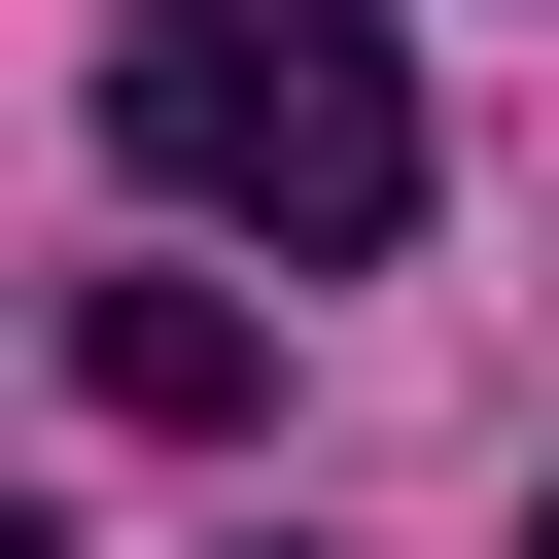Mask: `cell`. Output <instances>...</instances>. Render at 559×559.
<instances>
[{
  "label": "cell",
  "instance_id": "cell-3",
  "mask_svg": "<svg viewBox=\"0 0 559 559\" xmlns=\"http://www.w3.org/2000/svg\"><path fill=\"white\" fill-rule=\"evenodd\" d=\"M524 559H559V489H524Z\"/></svg>",
  "mask_w": 559,
  "mask_h": 559
},
{
  "label": "cell",
  "instance_id": "cell-1",
  "mask_svg": "<svg viewBox=\"0 0 559 559\" xmlns=\"http://www.w3.org/2000/svg\"><path fill=\"white\" fill-rule=\"evenodd\" d=\"M105 140H140L210 245H280V280L419 245V70H384L349 0H140V35H105Z\"/></svg>",
  "mask_w": 559,
  "mask_h": 559
},
{
  "label": "cell",
  "instance_id": "cell-2",
  "mask_svg": "<svg viewBox=\"0 0 559 559\" xmlns=\"http://www.w3.org/2000/svg\"><path fill=\"white\" fill-rule=\"evenodd\" d=\"M70 419L245 454V419H280V314H245V280H70Z\"/></svg>",
  "mask_w": 559,
  "mask_h": 559
}]
</instances>
